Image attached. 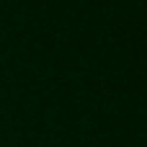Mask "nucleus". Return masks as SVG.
Wrapping results in <instances>:
<instances>
[]
</instances>
